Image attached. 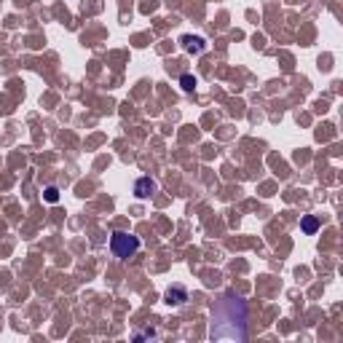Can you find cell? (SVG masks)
Segmentation results:
<instances>
[{"label": "cell", "instance_id": "6da1fadb", "mask_svg": "<svg viewBox=\"0 0 343 343\" xmlns=\"http://www.w3.org/2000/svg\"><path fill=\"white\" fill-rule=\"evenodd\" d=\"M110 249L116 257H121V260H126V257H131L140 249V239L131 236V233H123V231H116L110 236Z\"/></svg>", "mask_w": 343, "mask_h": 343}, {"label": "cell", "instance_id": "7a4b0ae2", "mask_svg": "<svg viewBox=\"0 0 343 343\" xmlns=\"http://www.w3.org/2000/svg\"><path fill=\"white\" fill-rule=\"evenodd\" d=\"M180 43H182V49H185L188 54H201V51L207 49V41H204L201 35H182Z\"/></svg>", "mask_w": 343, "mask_h": 343}, {"label": "cell", "instance_id": "3957f363", "mask_svg": "<svg viewBox=\"0 0 343 343\" xmlns=\"http://www.w3.org/2000/svg\"><path fill=\"white\" fill-rule=\"evenodd\" d=\"M153 191H156V182H153L150 177H140V180L134 182V193H137V198H147Z\"/></svg>", "mask_w": 343, "mask_h": 343}, {"label": "cell", "instance_id": "277c9868", "mask_svg": "<svg viewBox=\"0 0 343 343\" xmlns=\"http://www.w3.org/2000/svg\"><path fill=\"white\" fill-rule=\"evenodd\" d=\"M185 300H188V293H185V287L174 284V287H169V290H167V303H169V306H182Z\"/></svg>", "mask_w": 343, "mask_h": 343}, {"label": "cell", "instance_id": "5b68a950", "mask_svg": "<svg viewBox=\"0 0 343 343\" xmlns=\"http://www.w3.org/2000/svg\"><path fill=\"white\" fill-rule=\"evenodd\" d=\"M300 231L308 233V236H311V233H317V231H319V220H317L314 215H306V217L300 220Z\"/></svg>", "mask_w": 343, "mask_h": 343}, {"label": "cell", "instance_id": "8992f818", "mask_svg": "<svg viewBox=\"0 0 343 343\" xmlns=\"http://www.w3.org/2000/svg\"><path fill=\"white\" fill-rule=\"evenodd\" d=\"M180 86H182V91H193L198 86V81H196V75L185 73V75H180Z\"/></svg>", "mask_w": 343, "mask_h": 343}, {"label": "cell", "instance_id": "52a82bcc", "mask_svg": "<svg viewBox=\"0 0 343 343\" xmlns=\"http://www.w3.org/2000/svg\"><path fill=\"white\" fill-rule=\"evenodd\" d=\"M43 201H49V204H56V201H59V188H56V185H49V188H46V191H43Z\"/></svg>", "mask_w": 343, "mask_h": 343}]
</instances>
